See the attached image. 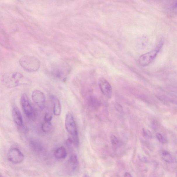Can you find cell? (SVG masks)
Segmentation results:
<instances>
[{
	"mask_svg": "<svg viewBox=\"0 0 177 177\" xmlns=\"http://www.w3.org/2000/svg\"><path fill=\"white\" fill-rule=\"evenodd\" d=\"M4 84L7 87H15L16 86L30 84V81L20 73L13 72L7 73L3 77Z\"/></svg>",
	"mask_w": 177,
	"mask_h": 177,
	"instance_id": "obj_1",
	"label": "cell"
},
{
	"mask_svg": "<svg viewBox=\"0 0 177 177\" xmlns=\"http://www.w3.org/2000/svg\"><path fill=\"white\" fill-rule=\"evenodd\" d=\"M65 126L66 129L71 136L73 143L74 145L78 146L79 144V139L78 131L76 122L72 114L67 112L66 115Z\"/></svg>",
	"mask_w": 177,
	"mask_h": 177,
	"instance_id": "obj_2",
	"label": "cell"
},
{
	"mask_svg": "<svg viewBox=\"0 0 177 177\" xmlns=\"http://www.w3.org/2000/svg\"><path fill=\"white\" fill-rule=\"evenodd\" d=\"M19 63L24 70L29 72H34L38 70L40 63L37 58L33 56H23L20 59Z\"/></svg>",
	"mask_w": 177,
	"mask_h": 177,
	"instance_id": "obj_3",
	"label": "cell"
},
{
	"mask_svg": "<svg viewBox=\"0 0 177 177\" xmlns=\"http://www.w3.org/2000/svg\"><path fill=\"white\" fill-rule=\"evenodd\" d=\"M162 45L163 43L160 42L154 49L141 55L138 60L139 65L145 67L151 63L159 53Z\"/></svg>",
	"mask_w": 177,
	"mask_h": 177,
	"instance_id": "obj_4",
	"label": "cell"
},
{
	"mask_svg": "<svg viewBox=\"0 0 177 177\" xmlns=\"http://www.w3.org/2000/svg\"><path fill=\"white\" fill-rule=\"evenodd\" d=\"M20 102L22 110L26 116L30 119H33L34 118V113L29 98L26 94H22L20 99Z\"/></svg>",
	"mask_w": 177,
	"mask_h": 177,
	"instance_id": "obj_5",
	"label": "cell"
},
{
	"mask_svg": "<svg viewBox=\"0 0 177 177\" xmlns=\"http://www.w3.org/2000/svg\"><path fill=\"white\" fill-rule=\"evenodd\" d=\"M24 156L19 150L13 148L9 150L8 159L9 161L15 164L21 163L24 159Z\"/></svg>",
	"mask_w": 177,
	"mask_h": 177,
	"instance_id": "obj_6",
	"label": "cell"
},
{
	"mask_svg": "<svg viewBox=\"0 0 177 177\" xmlns=\"http://www.w3.org/2000/svg\"><path fill=\"white\" fill-rule=\"evenodd\" d=\"M32 98L34 102L39 108L44 109L46 98L44 93L39 90H35L32 93Z\"/></svg>",
	"mask_w": 177,
	"mask_h": 177,
	"instance_id": "obj_7",
	"label": "cell"
},
{
	"mask_svg": "<svg viewBox=\"0 0 177 177\" xmlns=\"http://www.w3.org/2000/svg\"><path fill=\"white\" fill-rule=\"evenodd\" d=\"M99 85L103 95L108 98H110L112 96V88L110 83L105 78H101L99 81Z\"/></svg>",
	"mask_w": 177,
	"mask_h": 177,
	"instance_id": "obj_8",
	"label": "cell"
},
{
	"mask_svg": "<svg viewBox=\"0 0 177 177\" xmlns=\"http://www.w3.org/2000/svg\"><path fill=\"white\" fill-rule=\"evenodd\" d=\"M79 164V161L77 156L75 154H72L68 161L66 166L67 172L72 173L76 169Z\"/></svg>",
	"mask_w": 177,
	"mask_h": 177,
	"instance_id": "obj_9",
	"label": "cell"
},
{
	"mask_svg": "<svg viewBox=\"0 0 177 177\" xmlns=\"http://www.w3.org/2000/svg\"><path fill=\"white\" fill-rule=\"evenodd\" d=\"M13 120L17 125L20 126L23 124L22 117L21 113L17 107L13 108L12 111Z\"/></svg>",
	"mask_w": 177,
	"mask_h": 177,
	"instance_id": "obj_10",
	"label": "cell"
},
{
	"mask_svg": "<svg viewBox=\"0 0 177 177\" xmlns=\"http://www.w3.org/2000/svg\"><path fill=\"white\" fill-rule=\"evenodd\" d=\"M67 156V152L63 147H61L56 149L54 152V156L58 159H65Z\"/></svg>",
	"mask_w": 177,
	"mask_h": 177,
	"instance_id": "obj_11",
	"label": "cell"
},
{
	"mask_svg": "<svg viewBox=\"0 0 177 177\" xmlns=\"http://www.w3.org/2000/svg\"><path fill=\"white\" fill-rule=\"evenodd\" d=\"M53 99L54 103V114L55 116H59L61 112V103L59 99L56 97H53Z\"/></svg>",
	"mask_w": 177,
	"mask_h": 177,
	"instance_id": "obj_12",
	"label": "cell"
},
{
	"mask_svg": "<svg viewBox=\"0 0 177 177\" xmlns=\"http://www.w3.org/2000/svg\"><path fill=\"white\" fill-rule=\"evenodd\" d=\"M162 157L167 163H171L173 161L172 156L169 152L166 150H163L161 152Z\"/></svg>",
	"mask_w": 177,
	"mask_h": 177,
	"instance_id": "obj_13",
	"label": "cell"
},
{
	"mask_svg": "<svg viewBox=\"0 0 177 177\" xmlns=\"http://www.w3.org/2000/svg\"><path fill=\"white\" fill-rule=\"evenodd\" d=\"M42 129L45 133H48L51 131L53 129V126L51 122H45L43 124Z\"/></svg>",
	"mask_w": 177,
	"mask_h": 177,
	"instance_id": "obj_14",
	"label": "cell"
},
{
	"mask_svg": "<svg viewBox=\"0 0 177 177\" xmlns=\"http://www.w3.org/2000/svg\"><path fill=\"white\" fill-rule=\"evenodd\" d=\"M110 139L111 143L114 148H117L121 145V142L114 136H112L111 137Z\"/></svg>",
	"mask_w": 177,
	"mask_h": 177,
	"instance_id": "obj_15",
	"label": "cell"
},
{
	"mask_svg": "<svg viewBox=\"0 0 177 177\" xmlns=\"http://www.w3.org/2000/svg\"><path fill=\"white\" fill-rule=\"evenodd\" d=\"M32 147L36 151H40L42 147L40 143L37 141H33L31 143Z\"/></svg>",
	"mask_w": 177,
	"mask_h": 177,
	"instance_id": "obj_16",
	"label": "cell"
},
{
	"mask_svg": "<svg viewBox=\"0 0 177 177\" xmlns=\"http://www.w3.org/2000/svg\"><path fill=\"white\" fill-rule=\"evenodd\" d=\"M89 104L90 106L92 108H95V107H97L98 104V102L97 99H96L95 98L92 97L90 99Z\"/></svg>",
	"mask_w": 177,
	"mask_h": 177,
	"instance_id": "obj_17",
	"label": "cell"
},
{
	"mask_svg": "<svg viewBox=\"0 0 177 177\" xmlns=\"http://www.w3.org/2000/svg\"><path fill=\"white\" fill-rule=\"evenodd\" d=\"M156 137L159 141V142L161 143L162 144H164L166 143H167V140L160 133H157L156 135Z\"/></svg>",
	"mask_w": 177,
	"mask_h": 177,
	"instance_id": "obj_18",
	"label": "cell"
},
{
	"mask_svg": "<svg viewBox=\"0 0 177 177\" xmlns=\"http://www.w3.org/2000/svg\"><path fill=\"white\" fill-rule=\"evenodd\" d=\"M53 118L52 115L50 112H47L45 115L44 120L45 122H51Z\"/></svg>",
	"mask_w": 177,
	"mask_h": 177,
	"instance_id": "obj_19",
	"label": "cell"
},
{
	"mask_svg": "<svg viewBox=\"0 0 177 177\" xmlns=\"http://www.w3.org/2000/svg\"><path fill=\"white\" fill-rule=\"evenodd\" d=\"M143 133L145 137L148 138H150L152 137V135L150 131L147 130L143 129Z\"/></svg>",
	"mask_w": 177,
	"mask_h": 177,
	"instance_id": "obj_20",
	"label": "cell"
},
{
	"mask_svg": "<svg viewBox=\"0 0 177 177\" xmlns=\"http://www.w3.org/2000/svg\"><path fill=\"white\" fill-rule=\"evenodd\" d=\"M115 107L116 110H117L118 112H122V107L121 105L119 104V103H116Z\"/></svg>",
	"mask_w": 177,
	"mask_h": 177,
	"instance_id": "obj_21",
	"label": "cell"
},
{
	"mask_svg": "<svg viewBox=\"0 0 177 177\" xmlns=\"http://www.w3.org/2000/svg\"><path fill=\"white\" fill-rule=\"evenodd\" d=\"M124 176H125V177H132L131 174L128 172H126L125 173Z\"/></svg>",
	"mask_w": 177,
	"mask_h": 177,
	"instance_id": "obj_22",
	"label": "cell"
}]
</instances>
